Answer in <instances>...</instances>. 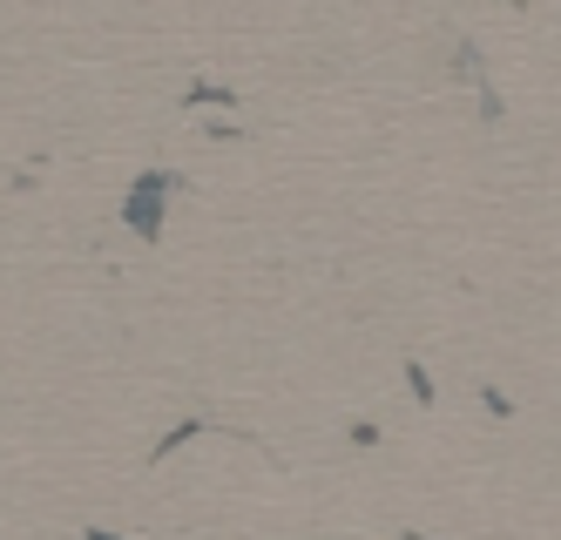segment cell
Here are the masks:
<instances>
[{
  "label": "cell",
  "instance_id": "obj_1",
  "mask_svg": "<svg viewBox=\"0 0 561 540\" xmlns=\"http://www.w3.org/2000/svg\"><path fill=\"white\" fill-rule=\"evenodd\" d=\"M163 196H170V176H142V183L129 189V223H136L142 237L163 230Z\"/></svg>",
  "mask_w": 561,
  "mask_h": 540
},
{
  "label": "cell",
  "instance_id": "obj_2",
  "mask_svg": "<svg viewBox=\"0 0 561 540\" xmlns=\"http://www.w3.org/2000/svg\"><path fill=\"white\" fill-rule=\"evenodd\" d=\"M89 540H115V533H89Z\"/></svg>",
  "mask_w": 561,
  "mask_h": 540
}]
</instances>
